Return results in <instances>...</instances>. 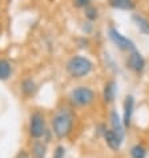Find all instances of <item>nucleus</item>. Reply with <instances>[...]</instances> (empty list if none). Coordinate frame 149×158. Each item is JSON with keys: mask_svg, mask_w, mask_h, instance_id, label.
I'll use <instances>...</instances> for the list:
<instances>
[{"mask_svg": "<svg viewBox=\"0 0 149 158\" xmlns=\"http://www.w3.org/2000/svg\"><path fill=\"white\" fill-rule=\"evenodd\" d=\"M74 120H76V116L72 108L63 106L57 109L51 120V130L55 137L57 139L68 138L73 130Z\"/></svg>", "mask_w": 149, "mask_h": 158, "instance_id": "nucleus-1", "label": "nucleus"}, {"mask_svg": "<svg viewBox=\"0 0 149 158\" xmlns=\"http://www.w3.org/2000/svg\"><path fill=\"white\" fill-rule=\"evenodd\" d=\"M93 63L83 55H74L67 61L65 69L72 78H83L89 76L93 71Z\"/></svg>", "mask_w": 149, "mask_h": 158, "instance_id": "nucleus-2", "label": "nucleus"}, {"mask_svg": "<svg viewBox=\"0 0 149 158\" xmlns=\"http://www.w3.org/2000/svg\"><path fill=\"white\" fill-rule=\"evenodd\" d=\"M68 100L74 108H88L96 101V93L92 88L87 85L76 86L69 92Z\"/></svg>", "mask_w": 149, "mask_h": 158, "instance_id": "nucleus-3", "label": "nucleus"}, {"mask_svg": "<svg viewBox=\"0 0 149 158\" xmlns=\"http://www.w3.org/2000/svg\"><path fill=\"white\" fill-rule=\"evenodd\" d=\"M45 117L40 110H35L31 113L29 121H28V135L33 141L41 139L47 130Z\"/></svg>", "mask_w": 149, "mask_h": 158, "instance_id": "nucleus-4", "label": "nucleus"}, {"mask_svg": "<svg viewBox=\"0 0 149 158\" xmlns=\"http://www.w3.org/2000/svg\"><path fill=\"white\" fill-rule=\"evenodd\" d=\"M108 37H109V40L116 45L117 49H120L122 52H128L129 53V52L137 49V48H136V44L133 43V40H130L129 37L124 36V35H122L120 31L115 27V25H109Z\"/></svg>", "mask_w": 149, "mask_h": 158, "instance_id": "nucleus-5", "label": "nucleus"}, {"mask_svg": "<svg viewBox=\"0 0 149 158\" xmlns=\"http://www.w3.org/2000/svg\"><path fill=\"white\" fill-rule=\"evenodd\" d=\"M125 65L129 71H132L134 73H143L145 71V67H147V60L145 57L141 55V52H138L137 49H134L132 52L128 53V57L125 59Z\"/></svg>", "mask_w": 149, "mask_h": 158, "instance_id": "nucleus-6", "label": "nucleus"}, {"mask_svg": "<svg viewBox=\"0 0 149 158\" xmlns=\"http://www.w3.org/2000/svg\"><path fill=\"white\" fill-rule=\"evenodd\" d=\"M109 124H111V129L115 131L117 137L124 142L125 134H126V128L124 126L122 118L120 117L119 113H117V110H111V113H109Z\"/></svg>", "mask_w": 149, "mask_h": 158, "instance_id": "nucleus-7", "label": "nucleus"}, {"mask_svg": "<svg viewBox=\"0 0 149 158\" xmlns=\"http://www.w3.org/2000/svg\"><path fill=\"white\" fill-rule=\"evenodd\" d=\"M134 105L136 101L132 94H128L124 100V104H122V108H124V112H122V122H124V126L126 129L130 128L132 125V118H133V113H134Z\"/></svg>", "mask_w": 149, "mask_h": 158, "instance_id": "nucleus-8", "label": "nucleus"}, {"mask_svg": "<svg viewBox=\"0 0 149 158\" xmlns=\"http://www.w3.org/2000/svg\"><path fill=\"white\" fill-rule=\"evenodd\" d=\"M117 94V82L115 80H108L103 88V101L104 104H112Z\"/></svg>", "mask_w": 149, "mask_h": 158, "instance_id": "nucleus-9", "label": "nucleus"}, {"mask_svg": "<svg viewBox=\"0 0 149 158\" xmlns=\"http://www.w3.org/2000/svg\"><path fill=\"white\" fill-rule=\"evenodd\" d=\"M103 138H104V141L105 143H107V146L111 149L112 152H119L120 149H121V145H122V141L117 137L116 133L113 131L111 128H107V130L104 131V134H103Z\"/></svg>", "mask_w": 149, "mask_h": 158, "instance_id": "nucleus-10", "label": "nucleus"}, {"mask_svg": "<svg viewBox=\"0 0 149 158\" xmlns=\"http://www.w3.org/2000/svg\"><path fill=\"white\" fill-rule=\"evenodd\" d=\"M37 89H39L37 84L35 82L33 78H31V77L24 78V80L20 82V92L24 97H33V96L36 94Z\"/></svg>", "mask_w": 149, "mask_h": 158, "instance_id": "nucleus-11", "label": "nucleus"}, {"mask_svg": "<svg viewBox=\"0 0 149 158\" xmlns=\"http://www.w3.org/2000/svg\"><path fill=\"white\" fill-rule=\"evenodd\" d=\"M47 143L41 139H37V141H33L31 145V158H45L47 157Z\"/></svg>", "mask_w": 149, "mask_h": 158, "instance_id": "nucleus-12", "label": "nucleus"}, {"mask_svg": "<svg viewBox=\"0 0 149 158\" xmlns=\"http://www.w3.org/2000/svg\"><path fill=\"white\" fill-rule=\"evenodd\" d=\"M132 21L143 35L149 36V19H147V17L143 16L141 14H133L132 15Z\"/></svg>", "mask_w": 149, "mask_h": 158, "instance_id": "nucleus-13", "label": "nucleus"}, {"mask_svg": "<svg viewBox=\"0 0 149 158\" xmlns=\"http://www.w3.org/2000/svg\"><path fill=\"white\" fill-rule=\"evenodd\" d=\"M108 4L120 11H133L136 8L134 0H108Z\"/></svg>", "mask_w": 149, "mask_h": 158, "instance_id": "nucleus-14", "label": "nucleus"}, {"mask_svg": "<svg viewBox=\"0 0 149 158\" xmlns=\"http://www.w3.org/2000/svg\"><path fill=\"white\" fill-rule=\"evenodd\" d=\"M14 73L12 63L7 59H0V81H7Z\"/></svg>", "mask_w": 149, "mask_h": 158, "instance_id": "nucleus-15", "label": "nucleus"}, {"mask_svg": "<svg viewBox=\"0 0 149 158\" xmlns=\"http://www.w3.org/2000/svg\"><path fill=\"white\" fill-rule=\"evenodd\" d=\"M129 154H130V158H147L148 153H147V149L141 143H136L130 148Z\"/></svg>", "mask_w": 149, "mask_h": 158, "instance_id": "nucleus-16", "label": "nucleus"}, {"mask_svg": "<svg viewBox=\"0 0 149 158\" xmlns=\"http://www.w3.org/2000/svg\"><path fill=\"white\" fill-rule=\"evenodd\" d=\"M84 15H85V19L91 21V23H93V21H96L99 19V8L97 7H95L93 4H91L89 7H87L85 10H84Z\"/></svg>", "mask_w": 149, "mask_h": 158, "instance_id": "nucleus-17", "label": "nucleus"}, {"mask_svg": "<svg viewBox=\"0 0 149 158\" xmlns=\"http://www.w3.org/2000/svg\"><path fill=\"white\" fill-rule=\"evenodd\" d=\"M104 60H105V65H107V67L111 69V71H113V72H119V65L115 63V60H113V59L111 57V55L107 53V52L104 53Z\"/></svg>", "mask_w": 149, "mask_h": 158, "instance_id": "nucleus-18", "label": "nucleus"}, {"mask_svg": "<svg viewBox=\"0 0 149 158\" xmlns=\"http://www.w3.org/2000/svg\"><path fill=\"white\" fill-rule=\"evenodd\" d=\"M65 148L63 145H57L53 150V157L52 158H65Z\"/></svg>", "mask_w": 149, "mask_h": 158, "instance_id": "nucleus-19", "label": "nucleus"}, {"mask_svg": "<svg viewBox=\"0 0 149 158\" xmlns=\"http://www.w3.org/2000/svg\"><path fill=\"white\" fill-rule=\"evenodd\" d=\"M91 4H92V0H73V6L76 8H80V10H85Z\"/></svg>", "mask_w": 149, "mask_h": 158, "instance_id": "nucleus-20", "label": "nucleus"}, {"mask_svg": "<svg viewBox=\"0 0 149 158\" xmlns=\"http://www.w3.org/2000/svg\"><path fill=\"white\" fill-rule=\"evenodd\" d=\"M81 29H83V32H84L85 35H89L93 32V23H91V21L88 20H85L84 23H83L81 25Z\"/></svg>", "mask_w": 149, "mask_h": 158, "instance_id": "nucleus-21", "label": "nucleus"}, {"mask_svg": "<svg viewBox=\"0 0 149 158\" xmlns=\"http://www.w3.org/2000/svg\"><path fill=\"white\" fill-rule=\"evenodd\" d=\"M15 158H31V153L28 150H25V149H20Z\"/></svg>", "mask_w": 149, "mask_h": 158, "instance_id": "nucleus-22", "label": "nucleus"}, {"mask_svg": "<svg viewBox=\"0 0 149 158\" xmlns=\"http://www.w3.org/2000/svg\"><path fill=\"white\" fill-rule=\"evenodd\" d=\"M77 43H79V47H80V48H88L89 47V40L87 37L77 39Z\"/></svg>", "mask_w": 149, "mask_h": 158, "instance_id": "nucleus-23", "label": "nucleus"}]
</instances>
